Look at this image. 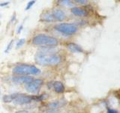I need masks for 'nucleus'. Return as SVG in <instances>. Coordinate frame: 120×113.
Returning a JSON list of instances; mask_svg holds the SVG:
<instances>
[{
    "instance_id": "nucleus-1",
    "label": "nucleus",
    "mask_w": 120,
    "mask_h": 113,
    "mask_svg": "<svg viewBox=\"0 0 120 113\" xmlns=\"http://www.w3.org/2000/svg\"><path fill=\"white\" fill-rule=\"evenodd\" d=\"M36 63L41 66H55L61 63V56L57 54H36Z\"/></svg>"
},
{
    "instance_id": "nucleus-2",
    "label": "nucleus",
    "mask_w": 120,
    "mask_h": 113,
    "mask_svg": "<svg viewBox=\"0 0 120 113\" xmlns=\"http://www.w3.org/2000/svg\"><path fill=\"white\" fill-rule=\"evenodd\" d=\"M32 44L40 46L56 47L59 44V41L56 38L46 34H38L32 39Z\"/></svg>"
},
{
    "instance_id": "nucleus-3",
    "label": "nucleus",
    "mask_w": 120,
    "mask_h": 113,
    "mask_svg": "<svg viewBox=\"0 0 120 113\" xmlns=\"http://www.w3.org/2000/svg\"><path fill=\"white\" fill-rule=\"evenodd\" d=\"M13 73L17 75H38L41 70L34 65L29 64H20L13 69Z\"/></svg>"
},
{
    "instance_id": "nucleus-4",
    "label": "nucleus",
    "mask_w": 120,
    "mask_h": 113,
    "mask_svg": "<svg viewBox=\"0 0 120 113\" xmlns=\"http://www.w3.org/2000/svg\"><path fill=\"white\" fill-rule=\"evenodd\" d=\"M55 29L62 34H65L68 36H71L77 32V27L76 25L73 24H66L62 23L55 26Z\"/></svg>"
},
{
    "instance_id": "nucleus-5",
    "label": "nucleus",
    "mask_w": 120,
    "mask_h": 113,
    "mask_svg": "<svg viewBox=\"0 0 120 113\" xmlns=\"http://www.w3.org/2000/svg\"><path fill=\"white\" fill-rule=\"evenodd\" d=\"M43 83L44 81L42 79L36 78V79H34L32 82L26 84L24 87L27 92L32 93H38L39 92L40 88H41V86H42Z\"/></svg>"
},
{
    "instance_id": "nucleus-6",
    "label": "nucleus",
    "mask_w": 120,
    "mask_h": 113,
    "mask_svg": "<svg viewBox=\"0 0 120 113\" xmlns=\"http://www.w3.org/2000/svg\"><path fill=\"white\" fill-rule=\"evenodd\" d=\"M32 101V96H29L25 93H15L13 103L16 105H25L30 103Z\"/></svg>"
},
{
    "instance_id": "nucleus-7",
    "label": "nucleus",
    "mask_w": 120,
    "mask_h": 113,
    "mask_svg": "<svg viewBox=\"0 0 120 113\" xmlns=\"http://www.w3.org/2000/svg\"><path fill=\"white\" fill-rule=\"evenodd\" d=\"M33 77L29 76V75H16L12 78V81L16 84H28L32 82L34 80Z\"/></svg>"
},
{
    "instance_id": "nucleus-8",
    "label": "nucleus",
    "mask_w": 120,
    "mask_h": 113,
    "mask_svg": "<svg viewBox=\"0 0 120 113\" xmlns=\"http://www.w3.org/2000/svg\"><path fill=\"white\" fill-rule=\"evenodd\" d=\"M52 15H53L55 20L58 21H62L66 17L65 12L61 9H58V8L54 9L52 11Z\"/></svg>"
},
{
    "instance_id": "nucleus-9",
    "label": "nucleus",
    "mask_w": 120,
    "mask_h": 113,
    "mask_svg": "<svg viewBox=\"0 0 120 113\" xmlns=\"http://www.w3.org/2000/svg\"><path fill=\"white\" fill-rule=\"evenodd\" d=\"M71 11L74 15L77 16V17H86L87 16V12H86V11L81 8H79V7L71 8Z\"/></svg>"
},
{
    "instance_id": "nucleus-10",
    "label": "nucleus",
    "mask_w": 120,
    "mask_h": 113,
    "mask_svg": "<svg viewBox=\"0 0 120 113\" xmlns=\"http://www.w3.org/2000/svg\"><path fill=\"white\" fill-rule=\"evenodd\" d=\"M52 88L55 90V92L57 93H62L65 90V85H63V83L59 81H56L52 83Z\"/></svg>"
},
{
    "instance_id": "nucleus-11",
    "label": "nucleus",
    "mask_w": 120,
    "mask_h": 113,
    "mask_svg": "<svg viewBox=\"0 0 120 113\" xmlns=\"http://www.w3.org/2000/svg\"><path fill=\"white\" fill-rule=\"evenodd\" d=\"M56 49L55 47H50V46H45L41 47L39 53H38V54H54L53 53L55 52Z\"/></svg>"
},
{
    "instance_id": "nucleus-12",
    "label": "nucleus",
    "mask_w": 120,
    "mask_h": 113,
    "mask_svg": "<svg viewBox=\"0 0 120 113\" xmlns=\"http://www.w3.org/2000/svg\"><path fill=\"white\" fill-rule=\"evenodd\" d=\"M67 48L71 52H73V53H81V52H82V48L80 46V45H78V44H75V43L68 44Z\"/></svg>"
},
{
    "instance_id": "nucleus-13",
    "label": "nucleus",
    "mask_w": 120,
    "mask_h": 113,
    "mask_svg": "<svg viewBox=\"0 0 120 113\" xmlns=\"http://www.w3.org/2000/svg\"><path fill=\"white\" fill-rule=\"evenodd\" d=\"M41 20L45 22H53L54 20H56L52 14H51L50 12L44 13L42 15H41Z\"/></svg>"
},
{
    "instance_id": "nucleus-14",
    "label": "nucleus",
    "mask_w": 120,
    "mask_h": 113,
    "mask_svg": "<svg viewBox=\"0 0 120 113\" xmlns=\"http://www.w3.org/2000/svg\"><path fill=\"white\" fill-rule=\"evenodd\" d=\"M58 4L59 5L67 8H72L74 4L71 0H58Z\"/></svg>"
},
{
    "instance_id": "nucleus-15",
    "label": "nucleus",
    "mask_w": 120,
    "mask_h": 113,
    "mask_svg": "<svg viewBox=\"0 0 120 113\" xmlns=\"http://www.w3.org/2000/svg\"><path fill=\"white\" fill-rule=\"evenodd\" d=\"M64 105L63 103H62L61 101H56V102H52V103H50L47 104V106L50 109H57L62 106Z\"/></svg>"
},
{
    "instance_id": "nucleus-16",
    "label": "nucleus",
    "mask_w": 120,
    "mask_h": 113,
    "mask_svg": "<svg viewBox=\"0 0 120 113\" xmlns=\"http://www.w3.org/2000/svg\"><path fill=\"white\" fill-rule=\"evenodd\" d=\"M14 97H15V93L11 94V95H5L2 98L3 102H4V103H6L13 102V100L14 99Z\"/></svg>"
},
{
    "instance_id": "nucleus-17",
    "label": "nucleus",
    "mask_w": 120,
    "mask_h": 113,
    "mask_svg": "<svg viewBox=\"0 0 120 113\" xmlns=\"http://www.w3.org/2000/svg\"><path fill=\"white\" fill-rule=\"evenodd\" d=\"M35 2H36V0H31L30 2H29L28 4H27V5H26V7L25 10H26V11H27V10H29V9L31 8L33 6L34 4L35 3Z\"/></svg>"
},
{
    "instance_id": "nucleus-18",
    "label": "nucleus",
    "mask_w": 120,
    "mask_h": 113,
    "mask_svg": "<svg viewBox=\"0 0 120 113\" xmlns=\"http://www.w3.org/2000/svg\"><path fill=\"white\" fill-rule=\"evenodd\" d=\"M24 43H25V39H20L17 42V44H16V48H19L22 47V45L24 44Z\"/></svg>"
},
{
    "instance_id": "nucleus-19",
    "label": "nucleus",
    "mask_w": 120,
    "mask_h": 113,
    "mask_svg": "<svg viewBox=\"0 0 120 113\" xmlns=\"http://www.w3.org/2000/svg\"><path fill=\"white\" fill-rule=\"evenodd\" d=\"M13 44H14V40H11L10 42L8 43V46L5 49V53H8V52H9L11 48H12V46H13Z\"/></svg>"
},
{
    "instance_id": "nucleus-20",
    "label": "nucleus",
    "mask_w": 120,
    "mask_h": 113,
    "mask_svg": "<svg viewBox=\"0 0 120 113\" xmlns=\"http://www.w3.org/2000/svg\"><path fill=\"white\" fill-rule=\"evenodd\" d=\"M45 113H59V111L57 109H49Z\"/></svg>"
},
{
    "instance_id": "nucleus-21",
    "label": "nucleus",
    "mask_w": 120,
    "mask_h": 113,
    "mask_svg": "<svg viewBox=\"0 0 120 113\" xmlns=\"http://www.w3.org/2000/svg\"><path fill=\"white\" fill-rule=\"evenodd\" d=\"M74 1H75L77 3L82 4V5H86V4L88 2V0H74Z\"/></svg>"
},
{
    "instance_id": "nucleus-22",
    "label": "nucleus",
    "mask_w": 120,
    "mask_h": 113,
    "mask_svg": "<svg viewBox=\"0 0 120 113\" xmlns=\"http://www.w3.org/2000/svg\"><path fill=\"white\" fill-rule=\"evenodd\" d=\"M107 113H119L118 111H116V109H111V108H109L107 109Z\"/></svg>"
},
{
    "instance_id": "nucleus-23",
    "label": "nucleus",
    "mask_w": 120,
    "mask_h": 113,
    "mask_svg": "<svg viewBox=\"0 0 120 113\" xmlns=\"http://www.w3.org/2000/svg\"><path fill=\"white\" fill-rule=\"evenodd\" d=\"M8 4H9V2H2V3L0 4V6H1V7H5V6H7L8 5Z\"/></svg>"
},
{
    "instance_id": "nucleus-24",
    "label": "nucleus",
    "mask_w": 120,
    "mask_h": 113,
    "mask_svg": "<svg viewBox=\"0 0 120 113\" xmlns=\"http://www.w3.org/2000/svg\"><path fill=\"white\" fill-rule=\"evenodd\" d=\"M22 30V25H20V26H19L18 29H17V33H18V34H20V33L21 32Z\"/></svg>"
},
{
    "instance_id": "nucleus-25",
    "label": "nucleus",
    "mask_w": 120,
    "mask_h": 113,
    "mask_svg": "<svg viewBox=\"0 0 120 113\" xmlns=\"http://www.w3.org/2000/svg\"><path fill=\"white\" fill-rule=\"evenodd\" d=\"M15 113H30V112L27 110H20V111H18Z\"/></svg>"
},
{
    "instance_id": "nucleus-26",
    "label": "nucleus",
    "mask_w": 120,
    "mask_h": 113,
    "mask_svg": "<svg viewBox=\"0 0 120 113\" xmlns=\"http://www.w3.org/2000/svg\"><path fill=\"white\" fill-rule=\"evenodd\" d=\"M0 97H1V90H0Z\"/></svg>"
}]
</instances>
